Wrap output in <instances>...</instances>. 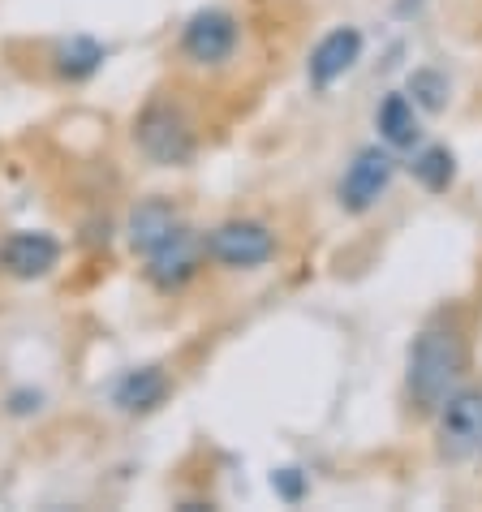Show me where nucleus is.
<instances>
[{
	"label": "nucleus",
	"instance_id": "423d86ee",
	"mask_svg": "<svg viewBox=\"0 0 482 512\" xmlns=\"http://www.w3.org/2000/svg\"><path fill=\"white\" fill-rule=\"evenodd\" d=\"M396 177V160L384 151V147H362L353 155V164L345 168V177H340V207L353 211V216H362V211H371L379 198L388 194Z\"/></svg>",
	"mask_w": 482,
	"mask_h": 512
},
{
	"label": "nucleus",
	"instance_id": "2eb2a0df",
	"mask_svg": "<svg viewBox=\"0 0 482 512\" xmlns=\"http://www.w3.org/2000/svg\"><path fill=\"white\" fill-rule=\"evenodd\" d=\"M409 99H414V108L422 112H444L448 108V78L439 74V69H418V74H409Z\"/></svg>",
	"mask_w": 482,
	"mask_h": 512
},
{
	"label": "nucleus",
	"instance_id": "0eeeda50",
	"mask_svg": "<svg viewBox=\"0 0 482 512\" xmlns=\"http://www.w3.org/2000/svg\"><path fill=\"white\" fill-rule=\"evenodd\" d=\"M237 18L229 9H198L181 31V56L194 65H224L237 52Z\"/></svg>",
	"mask_w": 482,
	"mask_h": 512
},
{
	"label": "nucleus",
	"instance_id": "1a4fd4ad",
	"mask_svg": "<svg viewBox=\"0 0 482 512\" xmlns=\"http://www.w3.org/2000/svg\"><path fill=\"white\" fill-rule=\"evenodd\" d=\"M358 56H362V31H358V26H336V31L323 35L319 48L310 52V65H306L310 87L328 91L332 82H340L353 65H358Z\"/></svg>",
	"mask_w": 482,
	"mask_h": 512
},
{
	"label": "nucleus",
	"instance_id": "7ed1b4c3",
	"mask_svg": "<svg viewBox=\"0 0 482 512\" xmlns=\"http://www.w3.org/2000/svg\"><path fill=\"white\" fill-rule=\"evenodd\" d=\"M439 457L478 461L482 457V392H452L439 405Z\"/></svg>",
	"mask_w": 482,
	"mask_h": 512
},
{
	"label": "nucleus",
	"instance_id": "f03ea898",
	"mask_svg": "<svg viewBox=\"0 0 482 512\" xmlns=\"http://www.w3.org/2000/svg\"><path fill=\"white\" fill-rule=\"evenodd\" d=\"M134 142H138V151L160 168H181V164H190V155H194V130H190L186 112L173 108L168 99H155V104L138 112Z\"/></svg>",
	"mask_w": 482,
	"mask_h": 512
},
{
	"label": "nucleus",
	"instance_id": "9b49d317",
	"mask_svg": "<svg viewBox=\"0 0 482 512\" xmlns=\"http://www.w3.org/2000/svg\"><path fill=\"white\" fill-rule=\"evenodd\" d=\"M168 396V375L160 366H138V371H125L117 379V388H112V405L121 409V414H147Z\"/></svg>",
	"mask_w": 482,
	"mask_h": 512
},
{
	"label": "nucleus",
	"instance_id": "39448f33",
	"mask_svg": "<svg viewBox=\"0 0 482 512\" xmlns=\"http://www.w3.org/2000/svg\"><path fill=\"white\" fill-rule=\"evenodd\" d=\"M207 254L216 259L220 267H263L267 259L276 254V233L259 220H224L220 229H211L207 237Z\"/></svg>",
	"mask_w": 482,
	"mask_h": 512
},
{
	"label": "nucleus",
	"instance_id": "4468645a",
	"mask_svg": "<svg viewBox=\"0 0 482 512\" xmlns=\"http://www.w3.org/2000/svg\"><path fill=\"white\" fill-rule=\"evenodd\" d=\"M414 177H418L422 190L444 194L452 186V177H457V160H452L448 147H427V151L414 155Z\"/></svg>",
	"mask_w": 482,
	"mask_h": 512
},
{
	"label": "nucleus",
	"instance_id": "f257e3e1",
	"mask_svg": "<svg viewBox=\"0 0 482 512\" xmlns=\"http://www.w3.org/2000/svg\"><path fill=\"white\" fill-rule=\"evenodd\" d=\"M465 371V349L452 327H427L409 349V396L418 409H439L457 392Z\"/></svg>",
	"mask_w": 482,
	"mask_h": 512
},
{
	"label": "nucleus",
	"instance_id": "6e6552de",
	"mask_svg": "<svg viewBox=\"0 0 482 512\" xmlns=\"http://www.w3.org/2000/svg\"><path fill=\"white\" fill-rule=\"evenodd\" d=\"M61 263V241L52 233H35V229H22V233H9L5 246H0V267L18 280H39L48 276L52 267Z\"/></svg>",
	"mask_w": 482,
	"mask_h": 512
},
{
	"label": "nucleus",
	"instance_id": "f8f14e48",
	"mask_svg": "<svg viewBox=\"0 0 482 512\" xmlns=\"http://www.w3.org/2000/svg\"><path fill=\"white\" fill-rule=\"evenodd\" d=\"M379 134H384L388 147H414L418 142V108H414V99H409L405 91H392L384 104H379Z\"/></svg>",
	"mask_w": 482,
	"mask_h": 512
},
{
	"label": "nucleus",
	"instance_id": "9d476101",
	"mask_svg": "<svg viewBox=\"0 0 482 512\" xmlns=\"http://www.w3.org/2000/svg\"><path fill=\"white\" fill-rule=\"evenodd\" d=\"M181 224V216H177V207L168 203V198H147V203H138L134 211H130V224H125V237H130V246H134V254H147L160 246V241L173 233Z\"/></svg>",
	"mask_w": 482,
	"mask_h": 512
},
{
	"label": "nucleus",
	"instance_id": "ddd939ff",
	"mask_svg": "<svg viewBox=\"0 0 482 512\" xmlns=\"http://www.w3.org/2000/svg\"><path fill=\"white\" fill-rule=\"evenodd\" d=\"M99 65H104V48H99L95 39H87V35H74L69 44L56 48V69H61V78H69V82L91 78Z\"/></svg>",
	"mask_w": 482,
	"mask_h": 512
},
{
	"label": "nucleus",
	"instance_id": "dca6fc26",
	"mask_svg": "<svg viewBox=\"0 0 482 512\" xmlns=\"http://www.w3.org/2000/svg\"><path fill=\"white\" fill-rule=\"evenodd\" d=\"M272 487L285 495V500H302V474H297V469H280L272 478Z\"/></svg>",
	"mask_w": 482,
	"mask_h": 512
},
{
	"label": "nucleus",
	"instance_id": "20e7f679",
	"mask_svg": "<svg viewBox=\"0 0 482 512\" xmlns=\"http://www.w3.org/2000/svg\"><path fill=\"white\" fill-rule=\"evenodd\" d=\"M203 254H207V241L198 237L194 229H186V224H177V229L147 254L143 272H147V280L160 293H177V289H186V284L198 276V263H203Z\"/></svg>",
	"mask_w": 482,
	"mask_h": 512
}]
</instances>
